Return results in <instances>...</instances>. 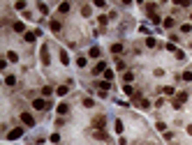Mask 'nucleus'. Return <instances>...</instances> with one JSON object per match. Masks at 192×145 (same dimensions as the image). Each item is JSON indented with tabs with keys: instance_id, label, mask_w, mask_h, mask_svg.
<instances>
[{
	"instance_id": "f257e3e1",
	"label": "nucleus",
	"mask_w": 192,
	"mask_h": 145,
	"mask_svg": "<svg viewBox=\"0 0 192 145\" xmlns=\"http://www.w3.org/2000/svg\"><path fill=\"white\" fill-rule=\"evenodd\" d=\"M185 101H188V92H178V94H176V99L171 101V106H174V108H183V104H185Z\"/></svg>"
},
{
	"instance_id": "f03ea898",
	"label": "nucleus",
	"mask_w": 192,
	"mask_h": 145,
	"mask_svg": "<svg viewBox=\"0 0 192 145\" xmlns=\"http://www.w3.org/2000/svg\"><path fill=\"white\" fill-rule=\"evenodd\" d=\"M49 106H51V104H49L46 99H35V101H32V108H35V111H46Z\"/></svg>"
},
{
	"instance_id": "7ed1b4c3",
	"label": "nucleus",
	"mask_w": 192,
	"mask_h": 145,
	"mask_svg": "<svg viewBox=\"0 0 192 145\" xmlns=\"http://www.w3.org/2000/svg\"><path fill=\"white\" fill-rule=\"evenodd\" d=\"M93 127H95V129H104V127H107V117L104 115H95L93 117Z\"/></svg>"
},
{
	"instance_id": "20e7f679",
	"label": "nucleus",
	"mask_w": 192,
	"mask_h": 145,
	"mask_svg": "<svg viewBox=\"0 0 192 145\" xmlns=\"http://www.w3.org/2000/svg\"><path fill=\"white\" fill-rule=\"evenodd\" d=\"M21 136H23V129L16 127V129H12V131L7 134V141H16V138H21Z\"/></svg>"
},
{
	"instance_id": "39448f33",
	"label": "nucleus",
	"mask_w": 192,
	"mask_h": 145,
	"mask_svg": "<svg viewBox=\"0 0 192 145\" xmlns=\"http://www.w3.org/2000/svg\"><path fill=\"white\" fill-rule=\"evenodd\" d=\"M21 122L26 124V127H35V117L30 113H21Z\"/></svg>"
},
{
	"instance_id": "423d86ee",
	"label": "nucleus",
	"mask_w": 192,
	"mask_h": 145,
	"mask_svg": "<svg viewBox=\"0 0 192 145\" xmlns=\"http://www.w3.org/2000/svg\"><path fill=\"white\" fill-rule=\"evenodd\" d=\"M90 71H93V76H97V74H104V71H107V65H104V62H97Z\"/></svg>"
},
{
	"instance_id": "0eeeda50",
	"label": "nucleus",
	"mask_w": 192,
	"mask_h": 145,
	"mask_svg": "<svg viewBox=\"0 0 192 145\" xmlns=\"http://www.w3.org/2000/svg\"><path fill=\"white\" fill-rule=\"evenodd\" d=\"M37 35H39V30H32V32H26V35H23V39H26L28 44H32V42L37 39Z\"/></svg>"
},
{
	"instance_id": "6e6552de",
	"label": "nucleus",
	"mask_w": 192,
	"mask_h": 145,
	"mask_svg": "<svg viewBox=\"0 0 192 145\" xmlns=\"http://www.w3.org/2000/svg\"><path fill=\"white\" fill-rule=\"evenodd\" d=\"M39 58H42V62H44V65H49V62H51V58H49V49H46V46L42 49V53H39Z\"/></svg>"
},
{
	"instance_id": "1a4fd4ad",
	"label": "nucleus",
	"mask_w": 192,
	"mask_h": 145,
	"mask_svg": "<svg viewBox=\"0 0 192 145\" xmlns=\"http://www.w3.org/2000/svg\"><path fill=\"white\" fill-rule=\"evenodd\" d=\"M93 136H95L97 141H109V136H107L102 129H95V131H93Z\"/></svg>"
},
{
	"instance_id": "9d476101",
	"label": "nucleus",
	"mask_w": 192,
	"mask_h": 145,
	"mask_svg": "<svg viewBox=\"0 0 192 145\" xmlns=\"http://www.w3.org/2000/svg\"><path fill=\"white\" fill-rule=\"evenodd\" d=\"M111 53L114 56H121L123 53V44H111Z\"/></svg>"
},
{
	"instance_id": "9b49d317",
	"label": "nucleus",
	"mask_w": 192,
	"mask_h": 145,
	"mask_svg": "<svg viewBox=\"0 0 192 145\" xmlns=\"http://www.w3.org/2000/svg\"><path fill=\"white\" fill-rule=\"evenodd\" d=\"M67 111H69V104H58V115H65V113H67Z\"/></svg>"
},
{
	"instance_id": "f8f14e48",
	"label": "nucleus",
	"mask_w": 192,
	"mask_h": 145,
	"mask_svg": "<svg viewBox=\"0 0 192 145\" xmlns=\"http://www.w3.org/2000/svg\"><path fill=\"white\" fill-rule=\"evenodd\" d=\"M67 92H69V87H67V85H60V87H56V94H58V97H65Z\"/></svg>"
},
{
	"instance_id": "ddd939ff",
	"label": "nucleus",
	"mask_w": 192,
	"mask_h": 145,
	"mask_svg": "<svg viewBox=\"0 0 192 145\" xmlns=\"http://www.w3.org/2000/svg\"><path fill=\"white\" fill-rule=\"evenodd\" d=\"M12 28L16 30V32H26V26H23L21 21H14V26H12Z\"/></svg>"
},
{
	"instance_id": "4468645a",
	"label": "nucleus",
	"mask_w": 192,
	"mask_h": 145,
	"mask_svg": "<svg viewBox=\"0 0 192 145\" xmlns=\"http://www.w3.org/2000/svg\"><path fill=\"white\" fill-rule=\"evenodd\" d=\"M132 78H134V74H132V71H125V74H123V81H125V85H130V83H132Z\"/></svg>"
},
{
	"instance_id": "2eb2a0df",
	"label": "nucleus",
	"mask_w": 192,
	"mask_h": 145,
	"mask_svg": "<svg viewBox=\"0 0 192 145\" xmlns=\"http://www.w3.org/2000/svg\"><path fill=\"white\" fill-rule=\"evenodd\" d=\"M97 87H100L102 92H107V90L111 87V83H109V81H100V83H97Z\"/></svg>"
},
{
	"instance_id": "dca6fc26",
	"label": "nucleus",
	"mask_w": 192,
	"mask_h": 145,
	"mask_svg": "<svg viewBox=\"0 0 192 145\" xmlns=\"http://www.w3.org/2000/svg\"><path fill=\"white\" fill-rule=\"evenodd\" d=\"M162 26H164V28H174V26H176V21L169 16V19H164V21H162Z\"/></svg>"
},
{
	"instance_id": "f3484780",
	"label": "nucleus",
	"mask_w": 192,
	"mask_h": 145,
	"mask_svg": "<svg viewBox=\"0 0 192 145\" xmlns=\"http://www.w3.org/2000/svg\"><path fill=\"white\" fill-rule=\"evenodd\" d=\"M100 53H102V51H100L97 46H93V49L88 51V56H90V58H100Z\"/></svg>"
},
{
	"instance_id": "a211bd4d",
	"label": "nucleus",
	"mask_w": 192,
	"mask_h": 145,
	"mask_svg": "<svg viewBox=\"0 0 192 145\" xmlns=\"http://www.w3.org/2000/svg\"><path fill=\"white\" fill-rule=\"evenodd\" d=\"M90 12H93L90 5H81V14H83V16H90Z\"/></svg>"
},
{
	"instance_id": "6ab92c4d",
	"label": "nucleus",
	"mask_w": 192,
	"mask_h": 145,
	"mask_svg": "<svg viewBox=\"0 0 192 145\" xmlns=\"http://www.w3.org/2000/svg\"><path fill=\"white\" fill-rule=\"evenodd\" d=\"M58 12H60V14H67V12H69V2H63V5L58 7Z\"/></svg>"
},
{
	"instance_id": "aec40b11",
	"label": "nucleus",
	"mask_w": 192,
	"mask_h": 145,
	"mask_svg": "<svg viewBox=\"0 0 192 145\" xmlns=\"http://www.w3.org/2000/svg\"><path fill=\"white\" fill-rule=\"evenodd\" d=\"M146 46H148V49H155V46H158V42H155L153 37H148V39H146Z\"/></svg>"
},
{
	"instance_id": "412c9836",
	"label": "nucleus",
	"mask_w": 192,
	"mask_h": 145,
	"mask_svg": "<svg viewBox=\"0 0 192 145\" xmlns=\"http://www.w3.org/2000/svg\"><path fill=\"white\" fill-rule=\"evenodd\" d=\"M104 81H109V83L114 81V71H111V69H107V71H104Z\"/></svg>"
},
{
	"instance_id": "4be33fe9",
	"label": "nucleus",
	"mask_w": 192,
	"mask_h": 145,
	"mask_svg": "<svg viewBox=\"0 0 192 145\" xmlns=\"http://www.w3.org/2000/svg\"><path fill=\"white\" fill-rule=\"evenodd\" d=\"M83 106H86V108H93V106H95V101H93L90 97H86V99H83Z\"/></svg>"
},
{
	"instance_id": "5701e85b",
	"label": "nucleus",
	"mask_w": 192,
	"mask_h": 145,
	"mask_svg": "<svg viewBox=\"0 0 192 145\" xmlns=\"http://www.w3.org/2000/svg\"><path fill=\"white\" fill-rule=\"evenodd\" d=\"M60 62H63V65H69V56H67L65 51H60Z\"/></svg>"
},
{
	"instance_id": "b1692460",
	"label": "nucleus",
	"mask_w": 192,
	"mask_h": 145,
	"mask_svg": "<svg viewBox=\"0 0 192 145\" xmlns=\"http://www.w3.org/2000/svg\"><path fill=\"white\" fill-rule=\"evenodd\" d=\"M162 92H164V94H167V97H174V87H171V85L162 87Z\"/></svg>"
},
{
	"instance_id": "393cba45",
	"label": "nucleus",
	"mask_w": 192,
	"mask_h": 145,
	"mask_svg": "<svg viewBox=\"0 0 192 145\" xmlns=\"http://www.w3.org/2000/svg\"><path fill=\"white\" fill-rule=\"evenodd\" d=\"M7 60H9V62H16V60H19V56H16L14 51H9V53H7Z\"/></svg>"
},
{
	"instance_id": "a878e982",
	"label": "nucleus",
	"mask_w": 192,
	"mask_h": 145,
	"mask_svg": "<svg viewBox=\"0 0 192 145\" xmlns=\"http://www.w3.org/2000/svg\"><path fill=\"white\" fill-rule=\"evenodd\" d=\"M123 90H125V94H130V97H134V94H137V92H134V87H132V85H125Z\"/></svg>"
},
{
	"instance_id": "bb28decb",
	"label": "nucleus",
	"mask_w": 192,
	"mask_h": 145,
	"mask_svg": "<svg viewBox=\"0 0 192 145\" xmlns=\"http://www.w3.org/2000/svg\"><path fill=\"white\" fill-rule=\"evenodd\" d=\"M5 83H7V85H16V76H7Z\"/></svg>"
},
{
	"instance_id": "cd10ccee",
	"label": "nucleus",
	"mask_w": 192,
	"mask_h": 145,
	"mask_svg": "<svg viewBox=\"0 0 192 145\" xmlns=\"http://www.w3.org/2000/svg\"><path fill=\"white\" fill-rule=\"evenodd\" d=\"M114 127H116V134H123V122H121V120H116Z\"/></svg>"
},
{
	"instance_id": "c85d7f7f",
	"label": "nucleus",
	"mask_w": 192,
	"mask_h": 145,
	"mask_svg": "<svg viewBox=\"0 0 192 145\" xmlns=\"http://www.w3.org/2000/svg\"><path fill=\"white\" fill-rule=\"evenodd\" d=\"M51 92H53V87H49V85H44V87H42V94H44V97H49Z\"/></svg>"
},
{
	"instance_id": "c756f323",
	"label": "nucleus",
	"mask_w": 192,
	"mask_h": 145,
	"mask_svg": "<svg viewBox=\"0 0 192 145\" xmlns=\"http://www.w3.org/2000/svg\"><path fill=\"white\" fill-rule=\"evenodd\" d=\"M51 30H53V32H60V23H58V21H51Z\"/></svg>"
},
{
	"instance_id": "7c9ffc66",
	"label": "nucleus",
	"mask_w": 192,
	"mask_h": 145,
	"mask_svg": "<svg viewBox=\"0 0 192 145\" xmlns=\"http://www.w3.org/2000/svg\"><path fill=\"white\" fill-rule=\"evenodd\" d=\"M181 32H192V26L190 23H183V26H181Z\"/></svg>"
},
{
	"instance_id": "2f4dec72",
	"label": "nucleus",
	"mask_w": 192,
	"mask_h": 145,
	"mask_svg": "<svg viewBox=\"0 0 192 145\" xmlns=\"http://www.w3.org/2000/svg\"><path fill=\"white\" fill-rule=\"evenodd\" d=\"M97 21H100V26H107V23H109V16H100Z\"/></svg>"
},
{
	"instance_id": "473e14b6",
	"label": "nucleus",
	"mask_w": 192,
	"mask_h": 145,
	"mask_svg": "<svg viewBox=\"0 0 192 145\" xmlns=\"http://www.w3.org/2000/svg\"><path fill=\"white\" fill-rule=\"evenodd\" d=\"M183 81H192V71H183Z\"/></svg>"
},
{
	"instance_id": "72a5a7b5",
	"label": "nucleus",
	"mask_w": 192,
	"mask_h": 145,
	"mask_svg": "<svg viewBox=\"0 0 192 145\" xmlns=\"http://www.w3.org/2000/svg\"><path fill=\"white\" fill-rule=\"evenodd\" d=\"M155 127H158V131H167V124H164V122H158Z\"/></svg>"
},
{
	"instance_id": "f704fd0d",
	"label": "nucleus",
	"mask_w": 192,
	"mask_h": 145,
	"mask_svg": "<svg viewBox=\"0 0 192 145\" xmlns=\"http://www.w3.org/2000/svg\"><path fill=\"white\" fill-rule=\"evenodd\" d=\"M51 143L58 145V143H60V136H58V134H53V136H51Z\"/></svg>"
},
{
	"instance_id": "c9c22d12",
	"label": "nucleus",
	"mask_w": 192,
	"mask_h": 145,
	"mask_svg": "<svg viewBox=\"0 0 192 145\" xmlns=\"http://www.w3.org/2000/svg\"><path fill=\"white\" fill-rule=\"evenodd\" d=\"M76 65L79 67H86V58H76Z\"/></svg>"
},
{
	"instance_id": "e433bc0d",
	"label": "nucleus",
	"mask_w": 192,
	"mask_h": 145,
	"mask_svg": "<svg viewBox=\"0 0 192 145\" xmlns=\"http://www.w3.org/2000/svg\"><path fill=\"white\" fill-rule=\"evenodd\" d=\"M188 134H190V136H192V124H188Z\"/></svg>"
},
{
	"instance_id": "4c0bfd02",
	"label": "nucleus",
	"mask_w": 192,
	"mask_h": 145,
	"mask_svg": "<svg viewBox=\"0 0 192 145\" xmlns=\"http://www.w3.org/2000/svg\"><path fill=\"white\" fill-rule=\"evenodd\" d=\"M190 16H192V14H190Z\"/></svg>"
}]
</instances>
